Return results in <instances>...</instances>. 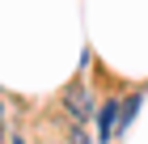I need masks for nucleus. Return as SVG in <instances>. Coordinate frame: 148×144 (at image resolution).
Returning <instances> with one entry per match:
<instances>
[{
    "label": "nucleus",
    "instance_id": "1",
    "mask_svg": "<svg viewBox=\"0 0 148 144\" xmlns=\"http://www.w3.org/2000/svg\"><path fill=\"white\" fill-rule=\"evenodd\" d=\"M119 106H123V102H106L102 110H97V140H110L114 136V123H119Z\"/></svg>",
    "mask_w": 148,
    "mask_h": 144
},
{
    "label": "nucleus",
    "instance_id": "2",
    "mask_svg": "<svg viewBox=\"0 0 148 144\" xmlns=\"http://www.w3.org/2000/svg\"><path fill=\"white\" fill-rule=\"evenodd\" d=\"M64 106H68L72 119H89V114H93L89 98H85V89H68V93H64Z\"/></svg>",
    "mask_w": 148,
    "mask_h": 144
},
{
    "label": "nucleus",
    "instance_id": "3",
    "mask_svg": "<svg viewBox=\"0 0 148 144\" xmlns=\"http://www.w3.org/2000/svg\"><path fill=\"white\" fill-rule=\"evenodd\" d=\"M68 140H72V144H93V140H89V136L80 132V127H76V132H72V136H68Z\"/></svg>",
    "mask_w": 148,
    "mask_h": 144
},
{
    "label": "nucleus",
    "instance_id": "4",
    "mask_svg": "<svg viewBox=\"0 0 148 144\" xmlns=\"http://www.w3.org/2000/svg\"><path fill=\"white\" fill-rule=\"evenodd\" d=\"M13 144H21V140H13Z\"/></svg>",
    "mask_w": 148,
    "mask_h": 144
}]
</instances>
